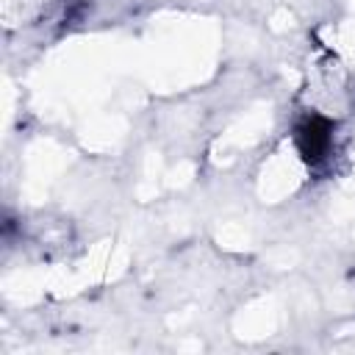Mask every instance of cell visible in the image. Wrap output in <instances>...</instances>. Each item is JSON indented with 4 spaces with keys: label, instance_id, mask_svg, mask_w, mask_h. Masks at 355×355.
Wrapping results in <instances>:
<instances>
[{
    "label": "cell",
    "instance_id": "cell-1",
    "mask_svg": "<svg viewBox=\"0 0 355 355\" xmlns=\"http://www.w3.org/2000/svg\"><path fill=\"white\" fill-rule=\"evenodd\" d=\"M294 141L308 164H322L333 150V125L324 116L308 114L294 128Z\"/></svg>",
    "mask_w": 355,
    "mask_h": 355
}]
</instances>
